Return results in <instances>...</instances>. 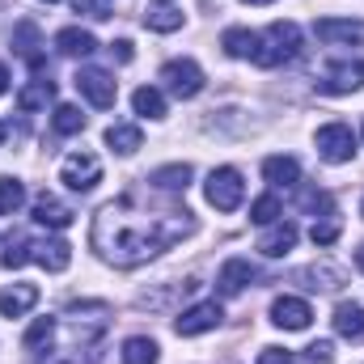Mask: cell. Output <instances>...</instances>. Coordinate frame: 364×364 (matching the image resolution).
Listing matches in <instances>:
<instances>
[{
    "instance_id": "6da1fadb",
    "label": "cell",
    "mask_w": 364,
    "mask_h": 364,
    "mask_svg": "<svg viewBox=\"0 0 364 364\" xmlns=\"http://www.w3.org/2000/svg\"><path fill=\"white\" fill-rule=\"evenodd\" d=\"M186 233H195V216L186 208H149L140 195H119L93 216V250L114 267H140L170 250Z\"/></svg>"
},
{
    "instance_id": "7a4b0ae2",
    "label": "cell",
    "mask_w": 364,
    "mask_h": 364,
    "mask_svg": "<svg viewBox=\"0 0 364 364\" xmlns=\"http://www.w3.org/2000/svg\"><path fill=\"white\" fill-rule=\"evenodd\" d=\"M301 55V30L296 21H272L267 34H259V47H255V64L259 68H279L288 60Z\"/></svg>"
},
{
    "instance_id": "3957f363",
    "label": "cell",
    "mask_w": 364,
    "mask_h": 364,
    "mask_svg": "<svg viewBox=\"0 0 364 364\" xmlns=\"http://www.w3.org/2000/svg\"><path fill=\"white\" fill-rule=\"evenodd\" d=\"M203 195H208V203H212L216 212H237L242 199H246V182H242V174H237L233 166H220V170L208 174Z\"/></svg>"
},
{
    "instance_id": "277c9868",
    "label": "cell",
    "mask_w": 364,
    "mask_h": 364,
    "mask_svg": "<svg viewBox=\"0 0 364 364\" xmlns=\"http://www.w3.org/2000/svg\"><path fill=\"white\" fill-rule=\"evenodd\" d=\"M314 144H318V157L331 161V166H343V161L356 157V136H352L348 123H326V127H318Z\"/></svg>"
},
{
    "instance_id": "5b68a950",
    "label": "cell",
    "mask_w": 364,
    "mask_h": 364,
    "mask_svg": "<svg viewBox=\"0 0 364 364\" xmlns=\"http://www.w3.org/2000/svg\"><path fill=\"white\" fill-rule=\"evenodd\" d=\"M161 81H166V90L174 93V97L191 102V97L203 93V68H199L195 60H170V64L161 68Z\"/></svg>"
},
{
    "instance_id": "8992f818",
    "label": "cell",
    "mask_w": 364,
    "mask_h": 364,
    "mask_svg": "<svg viewBox=\"0 0 364 364\" xmlns=\"http://www.w3.org/2000/svg\"><path fill=\"white\" fill-rule=\"evenodd\" d=\"M60 182H68L73 191L85 195V191H93V186L102 182V161H97L93 153H85V149H81V153H68V157L60 161Z\"/></svg>"
},
{
    "instance_id": "52a82bcc",
    "label": "cell",
    "mask_w": 364,
    "mask_h": 364,
    "mask_svg": "<svg viewBox=\"0 0 364 364\" xmlns=\"http://www.w3.org/2000/svg\"><path fill=\"white\" fill-rule=\"evenodd\" d=\"M360 85H364V60H339L318 77V93H331V97L356 93Z\"/></svg>"
},
{
    "instance_id": "ba28073f",
    "label": "cell",
    "mask_w": 364,
    "mask_h": 364,
    "mask_svg": "<svg viewBox=\"0 0 364 364\" xmlns=\"http://www.w3.org/2000/svg\"><path fill=\"white\" fill-rule=\"evenodd\" d=\"M220 305L216 301H199V305H191V309H182L178 318H174V331H178L182 339H195V335H208V331H216L220 326Z\"/></svg>"
},
{
    "instance_id": "9c48e42d",
    "label": "cell",
    "mask_w": 364,
    "mask_h": 364,
    "mask_svg": "<svg viewBox=\"0 0 364 364\" xmlns=\"http://www.w3.org/2000/svg\"><path fill=\"white\" fill-rule=\"evenodd\" d=\"M77 90H81V97H85L90 106H97V110H110L114 97H119L114 77L102 73V68H81V73H77Z\"/></svg>"
},
{
    "instance_id": "30bf717a",
    "label": "cell",
    "mask_w": 364,
    "mask_h": 364,
    "mask_svg": "<svg viewBox=\"0 0 364 364\" xmlns=\"http://www.w3.org/2000/svg\"><path fill=\"white\" fill-rule=\"evenodd\" d=\"M106 318H110V309H106L102 301L73 305V309H68V326H73V335L81 339V348H85V343H93V339L106 331Z\"/></svg>"
},
{
    "instance_id": "8fae6325",
    "label": "cell",
    "mask_w": 364,
    "mask_h": 364,
    "mask_svg": "<svg viewBox=\"0 0 364 364\" xmlns=\"http://www.w3.org/2000/svg\"><path fill=\"white\" fill-rule=\"evenodd\" d=\"M272 322L279 331H305V326L314 322V309H309V301H301V296H275L272 301Z\"/></svg>"
},
{
    "instance_id": "7c38bea8",
    "label": "cell",
    "mask_w": 364,
    "mask_h": 364,
    "mask_svg": "<svg viewBox=\"0 0 364 364\" xmlns=\"http://www.w3.org/2000/svg\"><path fill=\"white\" fill-rule=\"evenodd\" d=\"M30 263H38V267H47V272H68L73 246L60 242V237H43V242L30 237Z\"/></svg>"
},
{
    "instance_id": "4fadbf2b",
    "label": "cell",
    "mask_w": 364,
    "mask_h": 364,
    "mask_svg": "<svg viewBox=\"0 0 364 364\" xmlns=\"http://www.w3.org/2000/svg\"><path fill=\"white\" fill-rule=\"evenodd\" d=\"M13 51H17L34 73L47 68V55H43V43H38V26H34V21H17V30H13Z\"/></svg>"
},
{
    "instance_id": "5bb4252c",
    "label": "cell",
    "mask_w": 364,
    "mask_h": 364,
    "mask_svg": "<svg viewBox=\"0 0 364 364\" xmlns=\"http://www.w3.org/2000/svg\"><path fill=\"white\" fill-rule=\"evenodd\" d=\"M296 237H301V229H296L292 220H275V225H267V233L259 237V250H263L267 259H284V255L296 246Z\"/></svg>"
},
{
    "instance_id": "9a60e30c",
    "label": "cell",
    "mask_w": 364,
    "mask_h": 364,
    "mask_svg": "<svg viewBox=\"0 0 364 364\" xmlns=\"http://www.w3.org/2000/svg\"><path fill=\"white\" fill-rule=\"evenodd\" d=\"M255 267H250V259H229L220 275H216V288H220V296H242L246 292V284H255Z\"/></svg>"
},
{
    "instance_id": "2e32d148",
    "label": "cell",
    "mask_w": 364,
    "mask_h": 364,
    "mask_svg": "<svg viewBox=\"0 0 364 364\" xmlns=\"http://www.w3.org/2000/svg\"><path fill=\"white\" fill-rule=\"evenodd\" d=\"M55 51L68 55V60H85V55L97 51V38H93L90 30H81V26H68V30L55 34Z\"/></svg>"
},
{
    "instance_id": "e0dca14e",
    "label": "cell",
    "mask_w": 364,
    "mask_h": 364,
    "mask_svg": "<svg viewBox=\"0 0 364 364\" xmlns=\"http://www.w3.org/2000/svg\"><path fill=\"white\" fill-rule=\"evenodd\" d=\"M38 305V288L34 284H13V288H0V314L4 318H21Z\"/></svg>"
},
{
    "instance_id": "ac0fdd59",
    "label": "cell",
    "mask_w": 364,
    "mask_h": 364,
    "mask_svg": "<svg viewBox=\"0 0 364 364\" xmlns=\"http://www.w3.org/2000/svg\"><path fill=\"white\" fill-rule=\"evenodd\" d=\"M34 220H38V225H47V229H68V225H73V208L43 191V195L34 199Z\"/></svg>"
},
{
    "instance_id": "d6986e66",
    "label": "cell",
    "mask_w": 364,
    "mask_h": 364,
    "mask_svg": "<svg viewBox=\"0 0 364 364\" xmlns=\"http://www.w3.org/2000/svg\"><path fill=\"white\" fill-rule=\"evenodd\" d=\"M318 38L331 43V47H339V43H360L364 26L360 21H335V17H322V21H318Z\"/></svg>"
},
{
    "instance_id": "ffe728a7",
    "label": "cell",
    "mask_w": 364,
    "mask_h": 364,
    "mask_svg": "<svg viewBox=\"0 0 364 364\" xmlns=\"http://www.w3.org/2000/svg\"><path fill=\"white\" fill-rule=\"evenodd\" d=\"M144 26L149 30H157V34H174L182 26V9L178 4H170V0H161V4H149V13H144Z\"/></svg>"
},
{
    "instance_id": "44dd1931",
    "label": "cell",
    "mask_w": 364,
    "mask_h": 364,
    "mask_svg": "<svg viewBox=\"0 0 364 364\" xmlns=\"http://www.w3.org/2000/svg\"><path fill=\"white\" fill-rule=\"evenodd\" d=\"M186 182H191V166L178 161V166H161V170H153L149 186H153V191H166V195H178V191H186Z\"/></svg>"
},
{
    "instance_id": "7402d4cb",
    "label": "cell",
    "mask_w": 364,
    "mask_h": 364,
    "mask_svg": "<svg viewBox=\"0 0 364 364\" xmlns=\"http://www.w3.org/2000/svg\"><path fill=\"white\" fill-rule=\"evenodd\" d=\"M263 178L272 182L275 191H279V186H296L301 166H296V157H267V161H263Z\"/></svg>"
},
{
    "instance_id": "603a6c76",
    "label": "cell",
    "mask_w": 364,
    "mask_h": 364,
    "mask_svg": "<svg viewBox=\"0 0 364 364\" xmlns=\"http://www.w3.org/2000/svg\"><path fill=\"white\" fill-rule=\"evenodd\" d=\"M220 47L233 55V60H255V47H259V34H250V30H242V26H233V30H225L220 34Z\"/></svg>"
},
{
    "instance_id": "cb8c5ba5",
    "label": "cell",
    "mask_w": 364,
    "mask_h": 364,
    "mask_svg": "<svg viewBox=\"0 0 364 364\" xmlns=\"http://www.w3.org/2000/svg\"><path fill=\"white\" fill-rule=\"evenodd\" d=\"M106 144L119 153V157H132L140 149V127L136 123H110L106 127Z\"/></svg>"
},
{
    "instance_id": "d4e9b609",
    "label": "cell",
    "mask_w": 364,
    "mask_h": 364,
    "mask_svg": "<svg viewBox=\"0 0 364 364\" xmlns=\"http://www.w3.org/2000/svg\"><path fill=\"white\" fill-rule=\"evenodd\" d=\"M51 97H55V85H51V81H47L43 73H38V77H34V81H30L26 90L17 93V106H21V110L30 114V110H43V106L51 102Z\"/></svg>"
},
{
    "instance_id": "484cf974",
    "label": "cell",
    "mask_w": 364,
    "mask_h": 364,
    "mask_svg": "<svg viewBox=\"0 0 364 364\" xmlns=\"http://www.w3.org/2000/svg\"><path fill=\"white\" fill-rule=\"evenodd\" d=\"M335 331H339L343 339L360 343L364 339V305H339V309H335Z\"/></svg>"
},
{
    "instance_id": "4316f807",
    "label": "cell",
    "mask_w": 364,
    "mask_h": 364,
    "mask_svg": "<svg viewBox=\"0 0 364 364\" xmlns=\"http://www.w3.org/2000/svg\"><path fill=\"white\" fill-rule=\"evenodd\" d=\"M132 106L144 119H166V93L157 90V85H140V90L132 93Z\"/></svg>"
},
{
    "instance_id": "83f0119b",
    "label": "cell",
    "mask_w": 364,
    "mask_h": 364,
    "mask_svg": "<svg viewBox=\"0 0 364 364\" xmlns=\"http://www.w3.org/2000/svg\"><path fill=\"white\" fill-rule=\"evenodd\" d=\"M157 360H161V348L149 335H132L123 343V364H157Z\"/></svg>"
},
{
    "instance_id": "f1b7e54d",
    "label": "cell",
    "mask_w": 364,
    "mask_h": 364,
    "mask_svg": "<svg viewBox=\"0 0 364 364\" xmlns=\"http://www.w3.org/2000/svg\"><path fill=\"white\" fill-rule=\"evenodd\" d=\"M21 203H26V186L9 174H0V216H13Z\"/></svg>"
},
{
    "instance_id": "f546056e",
    "label": "cell",
    "mask_w": 364,
    "mask_h": 364,
    "mask_svg": "<svg viewBox=\"0 0 364 364\" xmlns=\"http://www.w3.org/2000/svg\"><path fill=\"white\" fill-rule=\"evenodd\" d=\"M51 127H55L60 136H77V132H85V114H81L77 106H55Z\"/></svg>"
},
{
    "instance_id": "4dcf8cb0",
    "label": "cell",
    "mask_w": 364,
    "mask_h": 364,
    "mask_svg": "<svg viewBox=\"0 0 364 364\" xmlns=\"http://www.w3.org/2000/svg\"><path fill=\"white\" fill-rule=\"evenodd\" d=\"M279 216H284V212H279V199H275V195H259V199L250 203V220H255V225H275Z\"/></svg>"
},
{
    "instance_id": "1f68e13d",
    "label": "cell",
    "mask_w": 364,
    "mask_h": 364,
    "mask_svg": "<svg viewBox=\"0 0 364 364\" xmlns=\"http://www.w3.org/2000/svg\"><path fill=\"white\" fill-rule=\"evenodd\" d=\"M339 229H343V225H339V216L331 212L326 220H314V229H309V237H314V246H331V242L339 237Z\"/></svg>"
},
{
    "instance_id": "d6a6232c",
    "label": "cell",
    "mask_w": 364,
    "mask_h": 364,
    "mask_svg": "<svg viewBox=\"0 0 364 364\" xmlns=\"http://www.w3.org/2000/svg\"><path fill=\"white\" fill-rule=\"evenodd\" d=\"M0 263L13 272V267H26L30 263V237H17V242H9V250L0 255Z\"/></svg>"
},
{
    "instance_id": "836d02e7",
    "label": "cell",
    "mask_w": 364,
    "mask_h": 364,
    "mask_svg": "<svg viewBox=\"0 0 364 364\" xmlns=\"http://www.w3.org/2000/svg\"><path fill=\"white\" fill-rule=\"evenodd\" d=\"M301 279H314L309 288H322V292L339 288V272L335 267H309V272H301Z\"/></svg>"
},
{
    "instance_id": "e575fe53",
    "label": "cell",
    "mask_w": 364,
    "mask_h": 364,
    "mask_svg": "<svg viewBox=\"0 0 364 364\" xmlns=\"http://www.w3.org/2000/svg\"><path fill=\"white\" fill-rule=\"evenodd\" d=\"M51 335H55V318H34V322H30V331H26V343H30V348H38V343H47Z\"/></svg>"
},
{
    "instance_id": "d590c367",
    "label": "cell",
    "mask_w": 364,
    "mask_h": 364,
    "mask_svg": "<svg viewBox=\"0 0 364 364\" xmlns=\"http://www.w3.org/2000/svg\"><path fill=\"white\" fill-rule=\"evenodd\" d=\"M73 9H77L81 17H93V21H106V17H110L106 0H73Z\"/></svg>"
},
{
    "instance_id": "8d00e7d4",
    "label": "cell",
    "mask_w": 364,
    "mask_h": 364,
    "mask_svg": "<svg viewBox=\"0 0 364 364\" xmlns=\"http://www.w3.org/2000/svg\"><path fill=\"white\" fill-rule=\"evenodd\" d=\"M305 360L309 364H335V348L331 343H314V348H305Z\"/></svg>"
},
{
    "instance_id": "74e56055",
    "label": "cell",
    "mask_w": 364,
    "mask_h": 364,
    "mask_svg": "<svg viewBox=\"0 0 364 364\" xmlns=\"http://www.w3.org/2000/svg\"><path fill=\"white\" fill-rule=\"evenodd\" d=\"M38 364H85V356H81V352H73V348H64V352H47Z\"/></svg>"
},
{
    "instance_id": "f35d334b",
    "label": "cell",
    "mask_w": 364,
    "mask_h": 364,
    "mask_svg": "<svg viewBox=\"0 0 364 364\" xmlns=\"http://www.w3.org/2000/svg\"><path fill=\"white\" fill-rule=\"evenodd\" d=\"M301 203H305L309 212H318V208H322V212L331 216V195H326V191H305V199H301Z\"/></svg>"
},
{
    "instance_id": "ab89813d",
    "label": "cell",
    "mask_w": 364,
    "mask_h": 364,
    "mask_svg": "<svg viewBox=\"0 0 364 364\" xmlns=\"http://www.w3.org/2000/svg\"><path fill=\"white\" fill-rule=\"evenodd\" d=\"M259 364H296V360H292V352H284V348H263V352H259Z\"/></svg>"
},
{
    "instance_id": "60d3db41",
    "label": "cell",
    "mask_w": 364,
    "mask_h": 364,
    "mask_svg": "<svg viewBox=\"0 0 364 364\" xmlns=\"http://www.w3.org/2000/svg\"><path fill=\"white\" fill-rule=\"evenodd\" d=\"M110 51L119 55V64H127V60H132V43H127V38H119V43H114Z\"/></svg>"
},
{
    "instance_id": "b9f144b4",
    "label": "cell",
    "mask_w": 364,
    "mask_h": 364,
    "mask_svg": "<svg viewBox=\"0 0 364 364\" xmlns=\"http://www.w3.org/2000/svg\"><path fill=\"white\" fill-rule=\"evenodd\" d=\"M0 93H9V68L0 64Z\"/></svg>"
},
{
    "instance_id": "7bdbcfd3",
    "label": "cell",
    "mask_w": 364,
    "mask_h": 364,
    "mask_svg": "<svg viewBox=\"0 0 364 364\" xmlns=\"http://www.w3.org/2000/svg\"><path fill=\"white\" fill-rule=\"evenodd\" d=\"M356 267H360V272H364V246H360V250H356Z\"/></svg>"
},
{
    "instance_id": "ee69618b",
    "label": "cell",
    "mask_w": 364,
    "mask_h": 364,
    "mask_svg": "<svg viewBox=\"0 0 364 364\" xmlns=\"http://www.w3.org/2000/svg\"><path fill=\"white\" fill-rule=\"evenodd\" d=\"M242 4H272V0H242Z\"/></svg>"
},
{
    "instance_id": "f6af8a7d",
    "label": "cell",
    "mask_w": 364,
    "mask_h": 364,
    "mask_svg": "<svg viewBox=\"0 0 364 364\" xmlns=\"http://www.w3.org/2000/svg\"><path fill=\"white\" fill-rule=\"evenodd\" d=\"M4 132H9V127H4V123H0V144H4Z\"/></svg>"
},
{
    "instance_id": "bcb514c9",
    "label": "cell",
    "mask_w": 364,
    "mask_h": 364,
    "mask_svg": "<svg viewBox=\"0 0 364 364\" xmlns=\"http://www.w3.org/2000/svg\"><path fill=\"white\" fill-rule=\"evenodd\" d=\"M47 4H55V0H47Z\"/></svg>"
},
{
    "instance_id": "7dc6e473",
    "label": "cell",
    "mask_w": 364,
    "mask_h": 364,
    "mask_svg": "<svg viewBox=\"0 0 364 364\" xmlns=\"http://www.w3.org/2000/svg\"><path fill=\"white\" fill-rule=\"evenodd\" d=\"M360 212H364V203H360Z\"/></svg>"
},
{
    "instance_id": "c3c4849f",
    "label": "cell",
    "mask_w": 364,
    "mask_h": 364,
    "mask_svg": "<svg viewBox=\"0 0 364 364\" xmlns=\"http://www.w3.org/2000/svg\"><path fill=\"white\" fill-rule=\"evenodd\" d=\"M360 136H364V132H360Z\"/></svg>"
}]
</instances>
